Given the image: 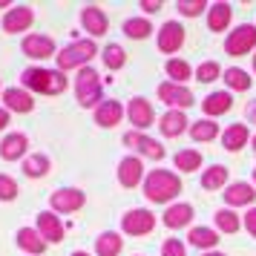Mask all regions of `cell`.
I'll return each mask as SVG.
<instances>
[{"instance_id":"obj_1","label":"cell","mask_w":256,"mask_h":256,"mask_svg":"<svg viewBox=\"0 0 256 256\" xmlns=\"http://www.w3.org/2000/svg\"><path fill=\"white\" fill-rule=\"evenodd\" d=\"M182 193V178L170 170H152L144 178V196L150 198L152 204H167Z\"/></svg>"},{"instance_id":"obj_2","label":"cell","mask_w":256,"mask_h":256,"mask_svg":"<svg viewBox=\"0 0 256 256\" xmlns=\"http://www.w3.org/2000/svg\"><path fill=\"white\" fill-rule=\"evenodd\" d=\"M24 86L35 90L40 95H60L66 90V75L60 70H40V66H29L24 72Z\"/></svg>"},{"instance_id":"obj_3","label":"cell","mask_w":256,"mask_h":256,"mask_svg":"<svg viewBox=\"0 0 256 256\" xmlns=\"http://www.w3.org/2000/svg\"><path fill=\"white\" fill-rule=\"evenodd\" d=\"M95 55H98L95 40H72L70 46H64L55 58H58V70L66 72V70H78V66L84 70Z\"/></svg>"},{"instance_id":"obj_4","label":"cell","mask_w":256,"mask_h":256,"mask_svg":"<svg viewBox=\"0 0 256 256\" xmlns=\"http://www.w3.org/2000/svg\"><path fill=\"white\" fill-rule=\"evenodd\" d=\"M75 95H78V104L81 106H95L101 101V78L92 66H84L75 78Z\"/></svg>"},{"instance_id":"obj_5","label":"cell","mask_w":256,"mask_h":256,"mask_svg":"<svg viewBox=\"0 0 256 256\" xmlns=\"http://www.w3.org/2000/svg\"><path fill=\"white\" fill-rule=\"evenodd\" d=\"M254 46H256V26H250V24L236 26L230 35H228V40H224V52L233 55V58L248 55Z\"/></svg>"},{"instance_id":"obj_6","label":"cell","mask_w":256,"mask_h":256,"mask_svg":"<svg viewBox=\"0 0 256 256\" xmlns=\"http://www.w3.org/2000/svg\"><path fill=\"white\" fill-rule=\"evenodd\" d=\"M158 98H162L167 106H173V110H182L184 112L187 106H193V92L187 90L184 84H173V81H167V84H158Z\"/></svg>"},{"instance_id":"obj_7","label":"cell","mask_w":256,"mask_h":256,"mask_svg":"<svg viewBox=\"0 0 256 256\" xmlns=\"http://www.w3.org/2000/svg\"><path fill=\"white\" fill-rule=\"evenodd\" d=\"M121 228H124L127 236H147L156 228V216L144 208L130 210V213H124V219H121Z\"/></svg>"},{"instance_id":"obj_8","label":"cell","mask_w":256,"mask_h":256,"mask_svg":"<svg viewBox=\"0 0 256 256\" xmlns=\"http://www.w3.org/2000/svg\"><path fill=\"white\" fill-rule=\"evenodd\" d=\"M124 144H127V147H132V150H138L141 156L152 158V162H162L164 156H167L158 141L150 138V136H144V132H138V130H136V132H127V136H124Z\"/></svg>"},{"instance_id":"obj_9","label":"cell","mask_w":256,"mask_h":256,"mask_svg":"<svg viewBox=\"0 0 256 256\" xmlns=\"http://www.w3.org/2000/svg\"><path fill=\"white\" fill-rule=\"evenodd\" d=\"M49 202H52V210H58V213H75V210L84 208L86 196H84L78 187H60V190L52 193Z\"/></svg>"},{"instance_id":"obj_10","label":"cell","mask_w":256,"mask_h":256,"mask_svg":"<svg viewBox=\"0 0 256 256\" xmlns=\"http://www.w3.org/2000/svg\"><path fill=\"white\" fill-rule=\"evenodd\" d=\"M182 46H184V26L176 24V20H167L162 26V32H158V49L164 55H173Z\"/></svg>"},{"instance_id":"obj_11","label":"cell","mask_w":256,"mask_h":256,"mask_svg":"<svg viewBox=\"0 0 256 256\" xmlns=\"http://www.w3.org/2000/svg\"><path fill=\"white\" fill-rule=\"evenodd\" d=\"M127 118H130V124L136 130H147L152 127V121H156V112H152V106L147 98H132L127 106Z\"/></svg>"},{"instance_id":"obj_12","label":"cell","mask_w":256,"mask_h":256,"mask_svg":"<svg viewBox=\"0 0 256 256\" xmlns=\"http://www.w3.org/2000/svg\"><path fill=\"white\" fill-rule=\"evenodd\" d=\"M24 55L35 60H46L55 55V40L46 35H26L24 38Z\"/></svg>"},{"instance_id":"obj_13","label":"cell","mask_w":256,"mask_h":256,"mask_svg":"<svg viewBox=\"0 0 256 256\" xmlns=\"http://www.w3.org/2000/svg\"><path fill=\"white\" fill-rule=\"evenodd\" d=\"M144 178V164L138 156H127L118 164V182L124 187H138V182Z\"/></svg>"},{"instance_id":"obj_14","label":"cell","mask_w":256,"mask_h":256,"mask_svg":"<svg viewBox=\"0 0 256 256\" xmlns=\"http://www.w3.org/2000/svg\"><path fill=\"white\" fill-rule=\"evenodd\" d=\"M81 24H84V29H86V32H90L92 38L106 35V29H110V20H106L104 9H98V6H84Z\"/></svg>"},{"instance_id":"obj_15","label":"cell","mask_w":256,"mask_h":256,"mask_svg":"<svg viewBox=\"0 0 256 256\" xmlns=\"http://www.w3.org/2000/svg\"><path fill=\"white\" fill-rule=\"evenodd\" d=\"M32 20H35V14H32L29 6H14V9H9L6 18H3V29H6V32H26V29L32 26Z\"/></svg>"},{"instance_id":"obj_16","label":"cell","mask_w":256,"mask_h":256,"mask_svg":"<svg viewBox=\"0 0 256 256\" xmlns=\"http://www.w3.org/2000/svg\"><path fill=\"white\" fill-rule=\"evenodd\" d=\"M38 233L46 239V242H60L64 239V224L55 213H49V210H40L38 213Z\"/></svg>"},{"instance_id":"obj_17","label":"cell","mask_w":256,"mask_h":256,"mask_svg":"<svg viewBox=\"0 0 256 256\" xmlns=\"http://www.w3.org/2000/svg\"><path fill=\"white\" fill-rule=\"evenodd\" d=\"M224 202L230 204V208H242V204H254V198H256V193H254V187L248 184V182H233L230 187H224Z\"/></svg>"},{"instance_id":"obj_18","label":"cell","mask_w":256,"mask_h":256,"mask_svg":"<svg viewBox=\"0 0 256 256\" xmlns=\"http://www.w3.org/2000/svg\"><path fill=\"white\" fill-rule=\"evenodd\" d=\"M26 147H29V138H26L24 132H12V136H6V138L0 141V158L18 162L26 152Z\"/></svg>"},{"instance_id":"obj_19","label":"cell","mask_w":256,"mask_h":256,"mask_svg":"<svg viewBox=\"0 0 256 256\" xmlns=\"http://www.w3.org/2000/svg\"><path fill=\"white\" fill-rule=\"evenodd\" d=\"M3 104L6 110H12V112H32V95L26 92V90H18V86H9V90H3Z\"/></svg>"},{"instance_id":"obj_20","label":"cell","mask_w":256,"mask_h":256,"mask_svg":"<svg viewBox=\"0 0 256 256\" xmlns=\"http://www.w3.org/2000/svg\"><path fill=\"white\" fill-rule=\"evenodd\" d=\"M121 118H124V106L118 101H101L98 110H95V124L98 127H116Z\"/></svg>"},{"instance_id":"obj_21","label":"cell","mask_w":256,"mask_h":256,"mask_svg":"<svg viewBox=\"0 0 256 256\" xmlns=\"http://www.w3.org/2000/svg\"><path fill=\"white\" fill-rule=\"evenodd\" d=\"M190 222H193V204L178 202V204H170V208L164 210V224L173 228V230L184 228V224H190Z\"/></svg>"},{"instance_id":"obj_22","label":"cell","mask_w":256,"mask_h":256,"mask_svg":"<svg viewBox=\"0 0 256 256\" xmlns=\"http://www.w3.org/2000/svg\"><path fill=\"white\" fill-rule=\"evenodd\" d=\"M248 138H250V132H248L244 124H230V127L222 132V147L228 152H239L248 144Z\"/></svg>"},{"instance_id":"obj_23","label":"cell","mask_w":256,"mask_h":256,"mask_svg":"<svg viewBox=\"0 0 256 256\" xmlns=\"http://www.w3.org/2000/svg\"><path fill=\"white\" fill-rule=\"evenodd\" d=\"M233 106V95L230 92H210L204 101H202V110L208 118H216V116H224L228 110Z\"/></svg>"},{"instance_id":"obj_24","label":"cell","mask_w":256,"mask_h":256,"mask_svg":"<svg viewBox=\"0 0 256 256\" xmlns=\"http://www.w3.org/2000/svg\"><path fill=\"white\" fill-rule=\"evenodd\" d=\"M230 18H233V9L228 3H213L208 9V29L210 32H224L230 26Z\"/></svg>"},{"instance_id":"obj_25","label":"cell","mask_w":256,"mask_h":256,"mask_svg":"<svg viewBox=\"0 0 256 256\" xmlns=\"http://www.w3.org/2000/svg\"><path fill=\"white\" fill-rule=\"evenodd\" d=\"M187 124H190V121H187V116L182 112V110H170V112H164L162 121H158V127H162V132L167 136V138H176V136H182Z\"/></svg>"},{"instance_id":"obj_26","label":"cell","mask_w":256,"mask_h":256,"mask_svg":"<svg viewBox=\"0 0 256 256\" xmlns=\"http://www.w3.org/2000/svg\"><path fill=\"white\" fill-rule=\"evenodd\" d=\"M121 248H124V239H121L118 233H112V230L101 233V236L95 239V254L98 256H118Z\"/></svg>"},{"instance_id":"obj_27","label":"cell","mask_w":256,"mask_h":256,"mask_svg":"<svg viewBox=\"0 0 256 256\" xmlns=\"http://www.w3.org/2000/svg\"><path fill=\"white\" fill-rule=\"evenodd\" d=\"M18 244H20L24 250H29V254H44V250H46V239L38 230H32V228H20V230H18Z\"/></svg>"},{"instance_id":"obj_28","label":"cell","mask_w":256,"mask_h":256,"mask_svg":"<svg viewBox=\"0 0 256 256\" xmlns=\"http://www.w3.org/2000/svg\"><path fill=\"white\" fill-rule=\"evenodd\" d=\"M187 239H190V244H196V248H202V250H210V248L219 244V233L202 224V228H193V230L187 233Z\"/></svg>"},{"instance_id":"obj_29","label":"cell","mask_w":256,"mask_h":256,"mask_svg":"<svg viewBox=\"0 0 256 256\" xmlns=\"http://www.w3.org/2000/svg\"><path fill=\"white\" fill-rule=\"evenodd\" d=\"M190 136H193V141H213L219 136V124H216L213 118L193 121V124H190Z\"/></svg>"},{"instance_id":"obj_30","label":"cell","mask_w":256,"mask_h":256,"mask_svg":"<svg viewBox=\"0 0 256 256\" xmlns=\"http://www.w3.org/2000/svg\"><path fill=\"white\" fill-rule=\"evenodd\" d=\"M228 184V170L222 167V164H213V167H208L204 173H202V187L204 190H219V187Z\"/></svg>"},{"instance_id":"obj_31","label":"cell","mask_w":256,"mask_h":256,"mask_svg":"<svg viewBox=\"0 0 256 256\" xmlns=\"http://www.w3.org/2000/svg\"><path fill=\"white\" fill-rule=\"evenodd\" d=\"M176 170H182V173H196L198 167H202V152L196 150H182L176 152Z\"/></svg>"},{"instance_id":"obj_32","label":"cell","mask_w":256,"mask_h":256,"mask_svg":"<svg viewBox=\"0 0 256 256\" xmlns=\"http://www.w3.org/2000/svg\"><path fill=\"white\" fill-rule=\"evenodd\" d=\"M216 228H219L222 233H236L239 228H242V219L233 213V208H224V210H216Z\"/></svg>"},{"instance_id":"obj_33","label":"cell","mask_w":256,"mask_h":256,"mask_svg":"<svg viewBox=\"0 0 256 256\" xmlns=\"http://www.w3.org/2000/svg\"><path fill=\"white\" fill-rule=\"evenodd\" d=\"M24 173L29 176V178H40V176L49 173V158L46 156H40V152H35V156H29L24 162Z\"/></svg>"},{"instance_id":"obj_34","label":"cell","mask_w":256,"mask_h":256,"mask_svg":"<svg viewBox=\"0 0 256 256\" xmlns=\"http://www.w3.org/2000/svg\"><path fill=\"white\" fill-rule=\"evenodd\" d=\"M152 32L150 20H144V18H130L127 24H124V35L132 38V40H144V38Z\"/></svg>"},{"instance_id":"obj_35","label":"cell","mask_w":256,"mask_h":256,"mask_svg":"<svg viewBox=\"0 0 256 256\" xmlns=\"http://www.w3.org/2000/svg\"><path fill=\"white\" fill-rule=\"evenodd\" d=\"M224 84H228V92L236 90V92H244V90H250V78H248V72L244 70H228L224 72Z\"/></svg>"},{"instance_id":"obj_36","label":"cell","mask_w":256,"mask_h":256,"mask_svg":"<svg viewBox=\"0 0 256 256\" xmlns=\"http://www.w3.org/2000/svg\"><path fill=\"white\" fill-rule=\"evenodd\" d=\"M167 75L173 78V84H184L190 75H193V70H190V64L182 58H170L167 60Z\"/></svg>"},{"instance_id":"obj_37","label":"cell","mask_w":256,"mask_h":256,"mask_svg":"<svg viewBox=\"0 0 256 256\" xmlns=\"http://www.w3.org/2000/svg\"><path fill=\"white\" fill-rule=\"evenodd\" d=\"M104 64H106V70H121L124 64H127V52L118 46V44H110V46L104 49Z\"/></svg>"},{"instance_id":"obj_38","label":"cell","mask_w":256,"mask_h":256,"mask_svg":"<svg viewBox=\"0 0 256 256\" xmlns=\"http://www.w3.org/2000/svg\"><path fill=\"white\" fill-rule=\"evenodd\" d=\"M219 75H222L219 64H216V60H204V64H202V66L196 70V81L213 84V81H219Z\"/></svg>"},{"instance_id":"obj_39","label":"cell","mask_w":256,"mask_h":256,"mask_svg":"<svg viewBox=\"0 0 256 256\" xmlns=\"http://www.w3.org/2000/svg\"><path fill=\"white\" fill-rule=\"evenodd\" d=\"M176 9L182 14H187V18H198V14L208 9V0H178Z\"/></svg>"},{"instance_id":"obj_40","label":"cell","mask_w":256,"mask_h":256,"mask_svg":"<svg viewBox=\"0 0 256 256\" xmlns=\"http://www.w3.org/2000/svg\"><path fill=\"white\" fill-rule=\"evenodd\" d=\"M20 193V187H18V182H14L12 176H6V173H0V198L3 202H12L14 196Z\"/></svg>"},{"instance_id":"obj_41","label":"cell","mask_w":256,"mask_h":256,"mask_svg":"<svg viewBox=\"0 0 256 256\" xmlns=\"http://www.w3.org/2000/svg\"><path fill=\"white\" fill-rule=\"evenodd\" d=\"M162 256H187L184 242H178V239H167L164 248H162Z\"/></svg>"},{"instance_id":"obj_42","label":"cell","mask_w":256,"mask_h":256,"mask_svg":"<svg viewBox=\"0 0 256 256\" xmlns=\"http://www.w3.org/2000/svg\"><path fill=\"white\" fill-rule=\"evenodd\" d=\"M244 230L256 239V208H250L248 213H244Z\"/></svg>"},{"instance_id":"obj_43","label":"cell","mask_w":256,"mask_h":256,"mask_svg":"<svg viewBox=\"0 0 256 256\" xmlns=\"http://www.w3.org/2000/svg\"><path fill=\"white\" fill-rule=\"evenodd\" d=\"M141 9H144V12H158L162 3H158V0H141Z\"/></svg>"},{"instance_id":"obj_44","label":"cell","mask_w":256,"mask_h":256,"mask_svg":"<svg viewBox=\"0 0 256 256\" xmlns=\"http://www.w3.org/2000/svg\"><path fill=\"white\" fill-rule=\"evenodd\" d=\"M248 121H250V124H256V101H250V104H248Z\"/></svg>"},{"instance_id":"obj_45","label":"cell","mask_w":256,"mask_h":256,"mask_svg":"<svg viewBox=\"0 0 256 256\" xmlns=\"http://www.w3.org/2000/svg\"><path fill=\"white\" fill-rule=\"evenodd\" d=\"M9 124V110H0V130Z\"/></svg>"},{"instance_id":"obj_46","label":"cell","mask_w":256,"mask_h":256,"mask_svg":"<svg viewBox=\"0 0 256 256\" xmlns=\"http://www.w3.org/2000/svg\"><path fill=\"white\" fill-rule=\"evenodd\" d=\"M202 256H224V254H216V250H210V254H202Z\"/></svg>"},{"instance_id":"obj_47","label":"cell","mask_w":256,"mask_h":256,"mask_svg":"<svg viewBox=\"0 0 256 256\" xmlns=\"http://www.w3.org/2000/svg\"><path fill=\"white\" fill-rule=\"evenodd\" d=\"M72 256H90V254H84V250H75V254H72Z\"/></svg>"},{"instance_id":"obj_48","label":"cell","mask_w":256,"mask_h":256,"mask_svg":"<svg viewBox=\"0 0 256 256\" xmlns=\"http://www.w3.org/2000/svg\"><path fill=\"white\" fill-rule=\"evenodd\" d=\"M254 152H256V136H254Z\"/></svg>"},{"instance_id":"obj_49","label":"cell","mask_w":256,"mask_h":256,"mask_svg":"<svg viewBox=\"0 0 256 256\" xmlns=\"http://www.w3.org/2000/svg\"><path fill=\"white\" fill-rule=\"evenodd\" d=\"M254 72H256V55H254Z\"/></svg>"},{"instance_id":"obj_50","label":"cell","mask_w":256,"mask_h":256,"mask_svg":"<svg viewBox=\"0 0 256 256\" xmlns=\"http://www.w3.org/2000/svg\"><path fill=\"white\" fill-rule=\"evenodd\" d=\"M254 184H256V170H254Z\"/></svg>"}]
</instances>
